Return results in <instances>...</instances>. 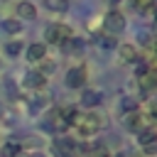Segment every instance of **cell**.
Segmentation results:
<instances>
[{"instance_id": "cell-21", "label": "cell", "mask_w": 157, "mask_h": 157, "mask_svg": "<svg viewBox=\"0 0 157 157\" xmlns=\"http://www.w3.org/2000/svg\"><path fill=\"white\" fill-rule=\"evenodd\" d=\"M115 157H125V155H115Z\"/></svg>"}, {"instance_id": "cell-10", "label": "cell", "mask_w": 157, "mask_h": 157, "mask_svg": "<svg viewBox=\"0 0 157 157\" xmlns=\"http://www.w3.org/2000/svg\"><path fill=\"white\" fill-rule=\"evenodd\" d=\"M83 105H98L101 103V91H93V88H86L83 91Z\"/></svg>"}, {"instance_id": "cell-5", "label": "cell", "mask_w": 157, "mask_h": 157, "mask_svg": "<svg viewBox=\"0 0 157 157\" xmlns=\"http://www.w3.org/2000/svg\"><path fill=\"white\" fill-rule=\"evenodd\" d=\"M83 83H86V69L83 66H74L66 71V86L69 88H78Z\"/></svg>"}, {"instance_id": "cell-17", "label": "cell", "mask_w": 157, "mask_h": 157, "mask_svg": "<svg viewBox=\"0 0 157 157\" xmlns=\"http://www.w3.org/2000/svg\"><path fill=\"white\" fill-rule=\"evenodd\" d=\"M123 108H125V110H135V108H137V98H125V101H123Z\"/></svg>"}, {"instance_id": "cell-9", "label": "cell", "mask_w": 157, "mask_h": 157, "mask_svg": "<svg viewBox=\"0 0 157 157\" xmlns=\"http://www.w3.org/2000/svg\"><path fill=\"white\" fill-rule=\"evenodd\" d=\"M47 128H49V130H64V128H66V120L61 118V110H54V113L49 115Z\"/></svg>"}, {"instance_id": "cell-4", "label": "cell", "mask_w": 157, "mask_h": 157, "mask_svg": "<svg viewBox=\"0 0 157 157\" xmlns=\"http://www.w3.org/2000/svg\"><path fill=\"white\" fill-rule=\"evenodd\" d=\"M125 125H128L132 132H142V130L150 125V115H145V113H140V110H132V113H128Z\"/></svg>"}, {"instance_id": "cell-1", "label": "cell", "mask_w": 157, "mask_h": 157, "mask_svg": "<svg viewBox=\"0 0 157 157\" xmlns=\"http://www.w3.org/2000/svg\"><path fill=\"white\" fill-rule=\"evenodd\" d=\"M71 125H76V130L88 137V135H96L98 132V128L103 125V120H101V115H93V113H83V115L78 113Z\"/></svg>"}, {"instance_id": "cell-6", "label": "cell", "mask_w": 157, "mask_h": 157, "mask_svg": "<svg viewBox=\"0 0 157 157\" xmlns=\"http://www.w3.org/2000/svg\"><path fill=\"white\" fill-rule=\"evenodd\" d=\"M44 54H47V49H44V44H39V42H34V44L27 47V59H29V61H42Z\"/></svg>"}, {"instance_id": "cell-8", "label": "cell", "mask_w": 157, "mask_h": 157, "mask_svg": "<svg viewBox=\"0 0 157 157\" xmlns=\"http://www.w3.org/2000/svg\"><path fill=\"white\" fill-rule=\"evenodd\" d=\"M17 15H20V20H34L37 17V10H34L32 2H20L17 5Z\"/></svg>"}, {"instance_id": "cell-7", "label": "cell", "mask_w": 157, "mask_h": 157, "mask_svg": "<svg viewBox=\"0 0 157 157\" xmlns=\"http://www.w3.org/2000/svg\"><path fill=\"white\" fill-rule=\"evenodd\" d=\"M118 54H120V59L128 61V64L137 61V49H135L132 44H120V47H118Z\"/></svg>"}, {"instance_id": "cell-15", "label": "cell", "mask_w": 157, "mask_h": 157, "mask_svg": "<svg viewBox=\"0 0 157 157\" xmlns=\"http://www.w3.org/2000/svg\"><path fill=\"white\" fill-rule=\"evenodd\" d=\"M2 157H20V145L7 142V145L2 147Z\"/></svg>"}, {"instance_id": "cell-3", "label": "cell", "mask_w": 157, "mask_h": 157, "mask_svg": "<svg viewBox=\"0 0 157 157\" xmlns=\"http://www.w3.org/2000/svg\"><path fill=\"white\" fill-rule=\"evenodd\" d=\"M103 27H105L108 34H118V32L125 29V17H123L118 10H110V12L105 15V20H103Z\"/></svg>"}, {"instance_id": "cell-13", "label": "cell", "mask_w": 157, "mask_h": 157, "mask_svg": "<svg viewBox=\"0 0 157 157\" xmlns=\"http://www.w3.org/2000/svg\"><path fill=\"white\" fill-rule=\"evenodd\" d=\"M137 135H140V137H137L140 145H145V147L155 142V130H152V128H147V130H142V132H137Z\"/></svg>"}, {"instance_id": "cell-14", "label": "cell", "mask_w": 157, "mask_h": 157, "mask_svg": "<svg viewBox=\"0 0 157 157\" xmlns=\"http://www.w3.org/2000/svg\"><path fill=\"white\" fill-rule=\"evenodd\" d=\"M2 29H5L7 34H17V32H20V20H5V22H2Z\"/></svg>"}, {"instance_id": "cell-11", "label": "cell", "mask_w": 157, "mask_h": 157, "mask_svg": "<svg viewBox=\"0 0 157 157\" xmlns=\"http://www.w3.org/2000/svg\"><path fill=\"white\" fill-rule=\"evenodd\" d=\"M25 83L32 86V88H42V86H44V74H39V71H29Z\"/></svg>"}, {"instance_id": "cell-2", "label": "cell", "mask_w": 157, "mask_h": 157, "mask_svg": "<svg viewBox=\"0 0 157 157\" xmlns=\"http://www.w3.org/2000/svg\"><path fill=\"white\" fill-rule=\"evenodd\" d=\"M44 39H47L49 44H66V42L71 39V29H69L66 25H59V22H54V25H49V27H47V32H44Z\"/></svg>"}, {"instance_id": "cell-22", "label": "cell", "mask_w": 157, "mask_h": 157, "mask_svg": "<svg viewBox=\"0 0 157 157\" xmlns=\"http://www.w3.org/2000/svg\"><path fill=\"white\" fill-rule=\"evenodd\" d=\"M0 115H2V108H0Z\"/></svg>"}, {"instance_id": "cell-16", "label": "cell", "mask_w": 157, "mask_h": 157, "mask_svg": "<svg viewBox=\"0 0 157 157\" xmlns=\"http://www.w3.org/2000/svg\"><path fill=\"white\" fill-rule=\"evenodd\" d=\"M5 52H7L10 56H17V54L22 52V44H20V42H7V47H5Z\"/></svg>"}, {"instance_id": "cell-12", "label": "cell", "mask_w": 157, "mask_h": 157, "mask_svg": "<svg viewBox=\"0 0 157 157\" xmlns=\"http://www.w3.org/2000/svg\"><path fill=\"white\" fill-rule=\"evenodd\" d=\"M44 5L54 12H66L69 10V0H44Z\"/></svg>"}, {"instance_id": "cell-19", "label": "cell", "mask_w": 157, "mask_h": 157, "mask_svg": "<svg viewBox=\"0 0 157 157\" xmlns=\"http://www.w3.org/2000/svg\"><path fill=\"white\" fill-rule=\"evenodd\" d=\"M101 39H103V44H105V47H115V42H113V37H110V34H108V37H101Z\"/></svg>"}, {"instance_id": "cell-18", "label": "cell", "mask_w": 157, "mask_h": 157, "mask_svg": "<svg viewBox=\"0 0 157 157\" xmlns=\"http://www.w3.org/2000/svg\"><path fill=\"white\" fill-rule=\"evenodd\" d=\"M150 5H152V0H135V7L137 10H147Z\"/></svg>"}, {"instance_id": "cell-20", "label": "cell", "mask_w": 157, "mask_h": 157, "mask_svg": "<svg viewBox=\"0 0 157 157\" xmlns=\"http://www.w3.org/2000/svg\"><path fill=\"white\" fill-rule=\"evenodd\" d=\"M29 157H44V155H42V152H32Z\"/></svg>"}]
</instances>
